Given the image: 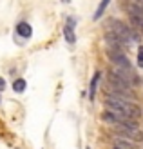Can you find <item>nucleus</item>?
<instances>
[{"instance_id":"nucleus-1","label":"nucleus","mask_w":143,"mask_h":149,"mask_svg":"<svg viewBox=\"0 0 143 149\" xmlns=\"http://www.w3.org/2000/svg\"><path fill=\"white\" fill-rule=\"evenodd\" d=\"M105 107L109 111H116V113H122L125 116L131 118H140L141 116V107L136 106L132 100L125 98V96H116V95H107L105 96Z\"/></svg>"},{"instance_id":"nucleus-2","label":"nucleus","mask_w":143,"mask_h":149,"mask_svg":"<svg viewBox=\"0 0 143 149\" xmlns=\"http://www.w3.org/2000/svg\"><path fill=\"white\" fill-rule=\"evenodd\" d=\"M105 31H109L114 36H118V38L122 40V44L127 46V47L134 46V44L140 40V35L134 31L132 27H127L123 22L118 20V18H109L107 24H105Z\"/></svg>"},{"instance_id":"nucleus-3","label":"nucleus","mask_w":143,"mask_h":149,"mask_svg":"<svg viewBox=\"0 0 143 149\" xmlns=\"http://www.w3.org/2000/svg\"><path fill=\"white\" fill-rule=\"evenodd\" d=\"M105 93H107V95H116V96H125V98H129L132 102L136 100V93H134V89L127 84L125 80L120 78L118 74H114L112 71H109V74H107Z\"/></svg>"},{"instance_id":"nucleus-4","label":"nucleus","mask_w":143,"mask_h":149,"mask_svg":"<svg viewBox=\"0 0 143 149\" xmlns=\"http://www.w3.org/2000/svg\"><path fill=\"white\" fill-rule=\"evenodd\" d=\"M114 129V136H122L132 142H143V131L140 129V125H123V124H116L112 125Z\"/></svg>"},{"instance_id":"nucleus-5","label":"nucleus","mask_w":143,"mask_h":149,"mask_svg":"<svg viewBox=\"0 0 143 149\" xmlns=\"http://www.w3.org/2000/svg\"><path fill=\"white\" fill-rule=\"evenodd\" d=\"M123 6H125L127 13H129V20H131L132 29L138 35H143V9H141V7H138L132 0H129V2L123 4Z\"/></svg>"},{"instance_id":"nucleus-6","label":"nucleus","mask_w":143,"mask_h":149,"mask_svg":"<svg viewBox=\"0 0 143 149\" xmlns=\"http://www.w3.org/2000/svg\"><path fill=\"white\" fill-rule=\"evenodd\" d=\"M112 73L114 74H118L122 80H125L127 84H129L131 87H134V86H140V77L136 74V71H134L132 68H114L112 69Z\"/></svg>"},{"instance_id":"nucleus-7","label":"nucleus","mask_w":143,"mask_h":149,"mask_svg":"<svg viewBox=\"0 0 143 149\" xmlns=\"http://www.w3.org/2000/svg\"><path fill=\"white\" fill-rule=\"evenodd\" d=\"M107 56H109V60L114 64V68H132L123 51H116V49H109L107 47Z\"/></svg>"},{"instance_id":"nucleus-8","label":"nucleus","mask_w":143,"mask_h":149,"mask_svg":"<svg viewBox=\"0 0 143 149\" xmlns=\"http://www.w3.org/2000/svg\"><path fill=\"white\" fill-rule=\"evenodd\" d=\"M64 35H65V40L69 44H74L76 42V36H74V18H69L67 20V26L64 29Z\"/></svg>"},{"instance_id":"nucleus-9","label":"nucleus","mask_w":143,"mask_h":149,"mask_svg":"<svg viewBox=\"0 0 143 149\" xmlns=\"http://www.w3.org/2000/svg\"><path fill=\"white\" fill-rule=\"evenodd\" d=\"M112 146H114V149H134L132 140H127V138H122V136L112 138Z\"/></svg>"},{"instance_id":"nucleus-10","label":"nucleus","mask_w":143,"mask_h":149,"mask_svg":"<svg viewBox=\"0 0 143 149\" xmlns=\"http://www.w3.org/2000/svg\"><path fill=\"white\" fill-rule=\"evenodd\" d=\"M17 33L22 36V38H29V36L33 35V29H31V26H29L27 22H20L17 26Z\"/></svg>"},{"instance_id":"nucleus-11","label":"nucleus","mask_w":143,"mask_h":149,"mask_svg":"<svg viewBox=\"0 0 143 149\" xmlns=\"http://www.w3.org/2000/svg\"><path fill=\"white\" fill-rule=\"evenodd\" d=\"M98 82H100V71L94 73L93 77V82H91V89H89V96H91V100H94V95H96V87H98Z\"/></svg>"},{"instance_id":"nucleus-12","label":"nucleus","mask_w":143,"mask_h":149,"mask_svg":"<svg viewBox=\"0 0 143 149\" xmlns=\"http://www.w3.org/2000/svg\"><path fill=\"white\" fill-rule=\"evenodd\" d=\"M109 2H111V0H102V2H100V6H98V9H96V13H94V20H98V18L103 15V11H105V7L109 6Z\"/></svg>"},{"instance_id":"nucleus-13","label":"nucleus","mask_w":143,"mask_h":149,"mask_svg":"<svg viewBox=\"0 0 143 149\" xmlns=\"http://www.w3.org/2000/svg\"><path fill=\"white\" fill-rule=\"evenodd\" d=\"M26 80L24 78H18V80H15V84H13V89L17 93H22V91H26Z\"/></svg>"},{"instance_id":"nucleus-14","label":"nucleus","mask_w":143,"mask_h":149,"mask_svg":"<svg viewBox=\"0 0 143 149\" xmlns=\"http://www.w3.org/2000/svg\"><path fill=\"white\" fill-rule=\"evenodd\" d=\"M138 65L143 68V46L138 47Z\"/></svg>"},{"instance_id":"nucleus-15","label":"nucleus","mask_w":143,"mask_h":149,"mask_svg":"<svg viewBox=\"0 0 143 149\" xmlns=\"http://www.w3.org/2000/svg\"><path fill=\"white\" fill-rule=\"evenodd\" d=\"M4 89H6V80L0 77V91H4Z\"/></svg>"},{"instance_id":"nucleus-16","label":"nucleus","mask_w":143,"mask_h":149,"mask_svg":"<svg viewBox=\"0 0 143 149\" xmlns=\"http://www.w3.org/2000/svg\"><path fill=\"white\" fill-rule=\"evenodd\" d=\"M132 2H134V4H136L138 7H141V9H143V0H132Z\"/></svg>"},{"instance_id":"nucleus-17","label":"nucleus","mask_w":143,"mask_h":149,"mask_svg":"<svg viewBox=\"0 0 143 149\" xmlns=\"http://www.w3.org/2000/svg\"><path fill=\"white\" fill-rule=\"evenodd\" d=\"M0 100H2V98H0Z\"/></svg>"}]
</instances>
